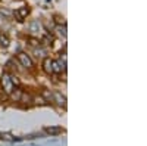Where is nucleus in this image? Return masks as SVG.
I'll return each instance as SVG.
<instances>
[{
  "instance_id": "nucleus-1",
  "label": "nucleus",
  "mask_w": 147,
  "mask_h": 146,
  "mask_svg": "<svg viewBox=\"0 0 147 146\" xmlns=\"http://www.w3.org/2000/svg\"><path fill=\"white\" fill-rule=\"evenodd\" d=\"M28 14H30V7H27V6H22V7H19V9L15 12V15H16L18 21L25 19V18L28 16Z\"/></svg>"
},
{
  "instance_id": "nucleus-2",
  "label": "nucleus",
  "mask_w": 147,
  "mask_h": 146,
  "mask_svg": "<svg viewBox=\"0 0 147 146\" xmlns=\"http://www.w3.org/2000/svg\"><path fill=\"white\" fill-rule=\"evenodd\" d=\"M18 59H19V62L25 67V68H31V67H32V60H31L25 53H19V55H18Z\"/></svg>"
},
{
  "instance_id": "nucleus-3",
  "label": "nucleus",
  "mask_w": 147,
  "mask_h": 146,
  "mask_svg": "<svg viewBox=\"0 0 147 146\" xmlns=\"http://www.w3.org/2000/svg\"><path fill=\"white\" fill-rule=\"evenodd\" d=\"M2 83L5 84V90H6L7 93H12V87H13V84H12V81H10V77L5 75V77L2 78Z\"/></svg>"
},
{
  "instance_id": "nucleus-4",
  "label": "nucleus",
  "mask_w": 147,
  "mask_h": 146,
  "mask_svg": "<svg viewBox=\"0 0 147 146\" xmlns=\"http://www.w3.org/2000/svg\"><path fill=\"white\" fill-rule=\"evenodd\" d=\"M52 62H53V60H50V59H49V58H46L44 59V71L47 72V74H50V72H53V67H52Z\"/></svg>"
},
{
  "instance_id": "nucleus-5",
  "label": "nucleus",
  "mask_w": 147,
  "mask_h": 146,
  "mask_svg": "<svg viewBox=\"0 0 147 146\" xmlns=\"http://www.w3.org/2000/svg\"><path fill=\"white\" fill-rule=\"evenodd\" d=\"M46 133H49V134H59V133H62V128L60 127H47Z\"/></svg>"
},
{
  "instance_id": "nucleus-6",
  "label": "nucleus",
  "mask_w": 147,
  "mask_h": 146,
  "mask_svg": "<svg viewBox=\"0 0 147 146\" xmlns=\"http://www.w3.org/2000/svg\"><path fill=\"white\" fill-rule=\"evenodd\" d=\"M55 97H56V101H57L59 105L65 106V97H63V96H60V93H55Z\"/></svg>"
},
{
  "instance_id": "nucleus-7",
  "label": "nucleus",
  "mask_w": 147,
  "mask_h": 146,
  "mask_svg": "<svg viewBox=\"0 0 147 146\" xmlns=\"http://www.w3.org/2000/svg\"><path fill=\"white\" fill-rule=\"evenodd\" d=\"M0 44L5 46V47L9 46V40H7V37H6L5 34H0Z\"/></svg>"
},
{
  "instance_id": "nucleus-8",
  "label": "nucleus",
  "mask_w": 147,
  "mask_h": 146,
  "mask_svg": "<svg viewBox=\"0 0 147 146\" xmlns=\"http://www.w3.org/2000/svg\"><path fill=\"white\" fill-rule=\"evenodd\" d=\"M0 15H5V16H10V12H9V10H6V9H3V10H0Z\"/></svg>"
}]
</instances>
